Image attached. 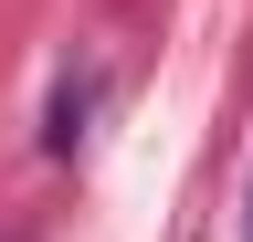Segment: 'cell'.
<instances>
[{"mask_svg": "<svg viewBox=\"0 0 253 242\" xmlns=\"http://www.w3.org/2000/svg\"><path fill=\"white\" fill-rule=\"evenodd\" d=\"M243 232H253V200H243Z\"/></svg>", "mask_w": 253, "mask_h": 242, "instance_id": "2", "label": "cell"}, {"mask_svg": "<svg viewBox=\"0 0 253 242\" xmlns=\"http://www.w3.org/2000/svg\"><path fill=\"white\" fill-rule=\"evenodd\" d=\"M84 116H95V84H63V95H53V127H42L53 158H74V147H84Z\"/></svg>", "mask_w": 253, "mask_h": 242, "instance_id": "1", "label": "cell"}]
</instances>
